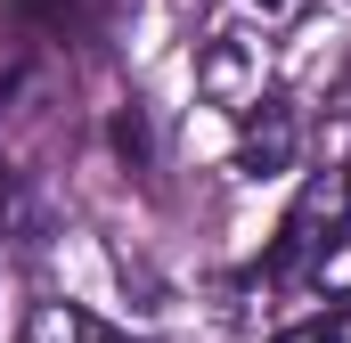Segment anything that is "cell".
Here are the masks:
<instances>
[{
    "mask_svg": "<svg viewBox=\"0 0 351 343\" xmlns=\"http://www.w3.org/2000/svg\"><path fill=\"white\" fill-rule=\"evenodd\" d=\"M351 246V172H319L302 196H294V213L278 221V246H269V278H302V270H319L327 254H343Z\"/></svg>",
    "mask_w": 351,
    "mask_h": 343,
    "instance_id": "cell-1",
    "label": "cell"
},
{
    "mask_svg": "<svg viewBox=\"0 0 351 343\" xmlns=\"http://www.w3.org/2000/svg\"><path fill=\"white\" fill-rule=\"evenodd\" d=\"M286 156H294V115H286V98H262V106L245 115L237 164L245 172H286Z\"/></svg>",
    "mask_w": 351,
    "mask_h": 343,
    "instance_id": "cell-2",
    "label": "cell"
},
{
    "mask_svg": "<svg viewBox=\"0 0 351 343\" xmlns=\"http://www.w3.org/2000/svg\"><path fill=\"white\" fill-rule=\"evenodd\" d=\"M25 8H33L41 25H58V33H90V25H98L114 0H25Z\"/></svg>",
    "mask_w": 351,
    "mask_h": 343,
    "instance_id": "cell-3",
    "label": "cell"
},
{
    "mask_svg": "<svg viewBox=\"0 0 351 343\" xmlns=\"http://www.w3.org/2000/svg\"><path fill=\"white\" fill-rule=\"evenodd\" d=\"M33 327L58 335V343H131V335H114V327H98V319H82V311H41Z\"/></svg>",
    "mask_w": 351,
    "mask_h": 343,
    "instance_id": "cell-4",
    "label": "cell"
},
{
    "mask_svg": "<svg viewBox=\"0 0 351 343\" xmlns=\"http://www.w3.org/2000/svg\"><path fill=\"white\" fill-rule=\"evenodd\" d=\"M278 343H351V311H319V319H302V327H286Z\"/></svg>",
    "mask_w": 351,
    "mask_h": 343,
    "instance_id": "cell-5",
    "label": "cell"
},
{
    "mask_svg": "<svg viewBox=\"0 0 351 343\" xmlns=\"http://www.w3.org/2000/svg\"><path fill=\"white\" fill-rule=\"evenodd\" d=\"M114 147H123V156H147V131H139V115H123V123H114Z\"/></svg>",
    "mask_w": 351,
    "mask_h": 343,
    "instance_id": "cell-6",
    "label": "cell"
},
{
    "mask_svg": "<svg viewBox=\"0 0 351 343\" xmlns=\"http://www.w3.org/2000/svg\"><path fill=\"white\" fill-rule=\"evenodd\" d=\"M254 8H262V16H269V8H286V0H254Z\"/></svg>",
    "mask_w": 351,
    "mask_h": 343,
    "instance_id": "cell-7",
    "label": "cell"
}]
</instances>
